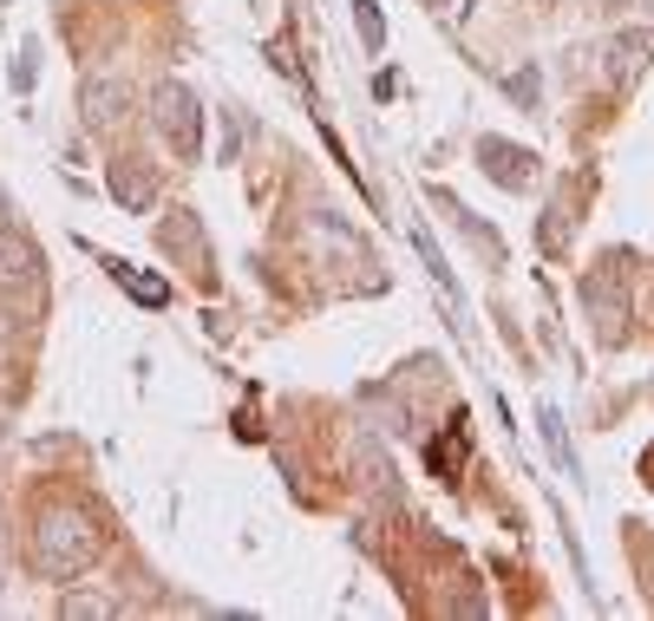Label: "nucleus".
Returning a JSON list of instances; mask_svg holds the SVG:
<instances>
[{
  "mask_svg": "<svg viewBox=\"0 0 654 621\" xmlns=\"http://www.w3.org/2000/svg\"><path fill=\"white\" fill-rule=\"evenodd\" d=\"M92 557H98V530H92L79 511H46V517H39V530H33V563H39V576H79Z\"/></svg>",
  "mask_w": 654,
  "mask_h": 621,
  "instance_id": "f257e3e1",
  "label": "nucleus"
},
{
  "mask_svg": "<svg viewBox=\"0 0 654 621\" xmlns=\"http://www.w3.org/2000/svg\"><path fill=\"white\" fill-rule=\"evenodd\" d=\"M151 105H157V131L177 144V157H190L197 151V105H190V92L183 85H157Z\"/></svg>",
  "mask_w": 654,
  "mask_h": 621,
  "instance_id": "f03ea898",
  "label": "nucleus"
},
{
  "mask_svg": "<svg viewBox=\"0 0 654 621\" xmlns=\"http://www.w3.org/2000/svg\"><path fill=\"white\" fill-rule=\"evenodd\" d=\"M20 288V308H39V255L26 242H0V295L13 301Z\"/></svg>",
  "mask_w": 654,
  "mask_h": 621,
  "instance_id": "7ed1b4c3",
  "label": "nucleus"
},
{
  "mask_svg": "<svg viewBox=\"0 0 654 621\" xmlns=\"http://www.w3.org/2000/svg\"><path fill=\"white\" fill-rule=\"evenodd\" d=\"M118 111H124V85H118V79H92V85H85V118H92V124H111Z\"/></svg>",
  "mask_w": 654,
  "mask_h": 621,
  "instance_id": "20e7f679",
  "label": "nucleus"
},
{
  "mask_svg": "<svg viewBox=\"0 0 654 621\" xmlns=\"http://www.w3.org/2000/svg\"><path fill=\"white\" fill-rule=\"evenodd\" d=\"M485 157H491V170H498V177H504V183H524V170H518V164H524V157H518V151H511V144H485Z\"/></svg>",
  "mask_w": 654,
  "mask_h": 621,
  "instance_id": "39448f33",
  "label": "nucleus"
},
{
  "mask_svg": "<svg viewBox=\"0 0 654 621\" xmlns=\"http://www.w3.org/2000/svg\"><path fill=\"white\" fill-rule=\"evenodd\" d=\"M118 275L131 282V295H138V301H164V282H151V275H131V268H118Z\"/></svg>",
  "mask_w": 654,
  "mask_h": 621,
  "instance_id": "423d86ee",
  "label": "nucleus"
},
{
  "mask_svg": "<svg viewBox=\"0 0 654 621\" xmlns=\"http://www.w3.org/2000/svg\"><path fill=\"white\" fill-rule=\"evenodd\" d=\"M7 216H13V210H7V196H0V229H7Z\"/></svg>",
  "mask_w": 654,
  "mask_h": 621,
  "instance_id": "0eeeda50",
  "label": "nucleus"
}]
</instances>
